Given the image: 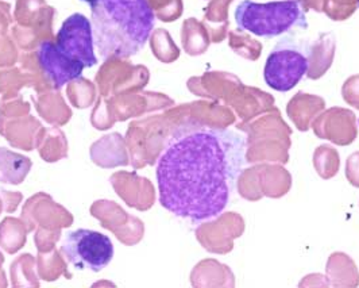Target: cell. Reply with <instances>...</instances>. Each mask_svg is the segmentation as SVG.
I'll list each match as a JSON object with an SVG mask.
<instances>
[{
    "mask_svg": "<svg viewBox=\"0 0 359 288\" xmlns=\"http://www.w3.org/2000/svg\"><path fill=\"white\" fill-rule=\"evenodd\" d=\"M245 155L246 138L236 131L195 121L182 124L157 162L162 207L192 222L220 216L245 168Z\"/></svg>",
    "mask_w": 359,
    "mask_h": 288,
    "instance_id": "6da1fadb",
    "label": "cell"
},
{
    "mask_svg": "<svg viewBox=\"0 0 359 288\" xmlns=\"http://www.w3.org/2000/svg\"><path fill=\"white\" fill-rule=\"evenodd\" d=\"M90 13L95 46L103 60L140 53L156 22L149 0H97Z\"/></svg>",
    "mask_w": 359,
    "mask_h": 288,
    "instance_id": "7a4b0ae2",
    "label": "cell"
},
{
    "mask_svg": "<svg viewBox=\"0 0 359 288\" xmlns=\"http://www.w3.org/2000/svg\"><path fill=\"white\" fill-rule=\"evenodd\" d=\"M235 20L241 30L265 38L281 36L297 26H306L300 0H276L269 3L243 0L235 10Z\"/></svg>",
    "mask_w": 359,
    "mask_h": 288,
    "instance_id": "3957f363",
    "label": "cell"
},
{
    "mask_svg": "<svg viewBox=\"0 0 359 288\" xmlns=\"http://www.w3.org/2000/svg\"><path fill=\"white\" fill-rule=\"evenodd\" d=\"M236 129L248 134L246 162H289L292 130L281 118L280 111L268 115H257L246 122H239Z\"/></svg>",
    "mask_w": 359,
    "mask_h": 288,
    "instance_id": "277c9868",
    "label": "cell"
},
{
    "mask_svg": "<svg viewBox=\"0 0 359 288\" xmlns=\"http://www.w3.org/2000/svg\"><path fill=\"white\" fill-rule=\"evenodd\" d=\"M61 251L77 270L100 272L114 257V245L107 235L90 229H77L62 241Z\"/></svg>",
    "mask_w": 359,
    "mask_h": 288,
    "instance_id": "5b68a950",
    "label": "cell"
},
{
    "mask_svg": "<svg viewBox=\"0 0 359 288\" xmlns=\"http://www.w3.org/2000/svg\"><path fill=\"white\" fill-rule=\"evenodd\" d=\"M308 71V55L296 46L280 44L266 60L264 79L270 89L278 92H287L302 81Z\"/></svg>",
    "mask_w": 359,
    "mask_h": 288,
    "instance_id": "8992f818",
    "label": "cell"
},
{
    "mask_svg": "<svg viewBox=\"0 0 359 288\" xmlns=\"http://www.w3.org/2000/svg\"><path fill=\"white\" fill-rule=\"evenodd\" d=\"M57 48L86 68L96 65L95 41L90 19L83 14H73L65 19L55 37Z\"/></svg>",
    "mask_w": 359,
    "mask_h": 288,
    "instance_id": "52a82bcc",
    "label": "cell"
},
{
    "mask_svg": "<svg viewBox=\"0 0 359 288\" xmlns=\"http://www.w3.org/2000/svg\"><path fill=\"white\" fill-rule=\"evenodd\" d=\"M245 232V219L238 213H224L214 221L203 223L198 230V241L211 253L227 254L233 249V240Z\"/></svg>",
    "mask_w": 359,
    "mask_h": 288,
    "instance_id": "ba28073f",
    "label": "cell"
},
{
    "mask_svg": "<svg viewBox=\"0 0 359 288\" xmlns=\"http://www.w3.org/2000/svg\"><path fill=\"white\" fill-rule=\"evenodd\" d=\"M311 127L316 137L339 146L353 144L358 137L357 117L346 108L327 110L313 121Z\"/></svg>",
    "mask_w": 359,
    "mask_h": 288,
    "instance_id": "9c48e42d",
    "label": "cell"
},
{
    "mask_svg": "<svg viewBox=\"0 0 359 288\" xmlns=\"http://www.w3.org/2000/svg\"><path fill=\"white\" fill-rule=\"evenodd\" d=\"M38 61L55 89H61L81 76L86 67L62 53L55 42L45 41L39 45Z\"/></svg>",
    "mask_w": 359,
    "mask_h": 288,
    "instance_id": "30bf717a",
    "label": "cell"
},
{
    "mask_svg": "<svg viewBox=\"0 0 359 288\" xmlns=\"http://www.w3.org/2000/svg\"><path fill=\"white\" fill-rule=\"evenodd\" d=\"M255 168L257 183L262 197L277 199L287 195L292 187V176L283 165L262 162L255 165Z\"/></svg>",
    "mask_w": 359,
    "mask_h": 288,
    "instance_id": "8fae6325",
    "label": "cell"
},
{
    "mask_svg": "<svg viewBox=\"0 0 359 288\" xmlns=\"http://www.w3.org/2000/svg\"><path fill=\"white\" fill-rule=\"evenodd\" d=\"M324 110V100L320 98L306 96L304 93H299V96L293 98L287 105V115L294 126L300 131H308L313 121Z\"/></svg>",
    "mask_w": 359,
    "mask_h": 288,
    "instance_id": "7c38bea8",
    "label": "cell"
},
{
    "mask_svg": "<svg viewBox=\"0 0 359 288\" xmlns=\"http://www.w3.org/2000/svg\"><path fill=\"white\" fill-rule=\"evenodd\" d=\"M327 277L332 287H357L359 272L355 263L346 253H332L327 261Z\"/></svg>",
    "mask_w": 359,
    "mask_h": 288,
    "instance_id": "4fadbf2b",
    "label": "cell"
},
{
    "mask_svg": "<svg viewBox=\"0 0 359 288\" xmlns=\"http://www.w3.org/2000/svg\"><path fill=\"white\" fill-rule=\"evenodd\" d=\"M313 166L322 179H332L337 176L341 166L338 150L330 145H320L313 153Z\"/></svg>",
    "mask_w": 359,
    "mask_h": 288,
    "instance_id": "5bb4252c",
    "label": "cell"
},
{
    "mask_svg": "<svg viewBox=\"0 0 359 288\" xmlns=\"http://www.w3.org/2000/svg\"><path fill=\"white\" fill-rule=\"evenodd\" d=\"M238 191L239 195L246 200L257 202L262 199V194L259 192L258 183H257V168L255 165L252 168L243 169L238 178Z\"/></svg>",
    "mask_w": 359,
    "mask_h": 288,
    "instance_id": "9a60e30c",
    "label": "cell"
},
{
    "mask_svg": "<svg viewBox=\"0 0 359 288\" xmlns=\"http://www.w3.org/2000/svg\"><path fill=\"white\" fill-rule=\"evenodd\" d=\"M346 178L351 185L359 188V152L348 156L346 162Z\"/></svg>",
    "mask_w": 359,
    "mask_h": 288,
    "instance_id": "2e32d148",
    "label": "cell"
},
{
    "mask_svg": "<svg viewBox=\"0 0 359 288\" xmlns=\"http://www.w3.org/2000/svg\"><path fill=\"white\" fill-rule=\"evenodd\" d=\"M343 96L344 100L353 106V107L358 108L359 110V84L358 79H353L350 80V83L347 81L344 89H343Z\"/></svg>",
    "mask_w": 359,
    "mask_h": 288,
    "instance_id": "e0dca14e",
    "label": "cell"
},
{
    "mask_svg": "<svg viewBox=\"0 0 359 288\" xmlns=\"http://www.w3.org/2000/svg\"><path fill=\"white\" fill-rule=\"evenodd\" d=\"M81 1H86V3H88L90 6H93V4H95L97 0H81Z\"/></svg>",
    "mask_w": 359,
    "mask_h": 288,
    "instance_id": "ac0fdd59",
    "label": "cell"
}]
</instances>
